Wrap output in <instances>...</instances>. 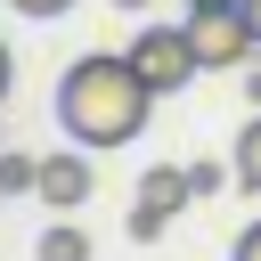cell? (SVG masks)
Segmentation results:
<instances>
[{"mask_svg": "<svg viewBox=\"0 0 261 261\" xmlns=\"http://www.w3.org/2000/svg\"><path fill=\"white\" fill-rule=\"evenodd\" d=\"M33 261H90V237L73 228V212H57V228H41V245H33Z\"/></svg>", "mask_w": 261, "mask_h": 261, "instance_id": "8992f818", "label": "cell"}, {"mask_svg": "<svg viewBox=\"0 0 261 261\" xmlns=\"http://www.w3.org/2000/svg\"><path fill=\"white\" fill-rule=\"evenodd\" d=\"M90 188H98V171H90V147H57V155H41V171H33V196H41L49 212H73V204H90Z\"/></svg>", "mask_w": 261, "mask_h": 261, "instance_id": "5b68a950", "label": "cell"}, {"mask_svg": "<svg viewBox=\"0 0 261 261\" xmlns=\"http://www.w3.org/2000/svg\"><path fill=\"white\" fill-rule=\"evenodd\" d=\"M33 171H41V155H0V196L33 188Z\"/></svg>", "mask_w": 261, "mask_h": 261, "instance_id": "ba28073f", "label": "cell"}, {"mask_svg": "<svg viewBox=\"0 0 261 261\" xmlns=\"http://www.w3.org/2000/svg\"><path fill=\"white\" fill-rule=\"evenodd\" d=\"M188 41H196V65L204 73H245L261 57L253 24H245V0H220V8H188Z\"/></svg>", "mask_w": 261, "mask_h": 261, "instance_id": "7a4b0ae2", "label": "cell"}, {"mask_svg": "<svg viewBox=\"0 0 261 261\" xmlns=\"http://www.w3.org/2000/svg\"><path fill=\"white\" fill-rule=\"evenodd\" d=\"M130 65H139V82H147L155 98H171V90H188V82L204 73L188 24H139V33H130Z\"/></svg>", "mask_w": 261, "mask_h": 261, "instance_id": "3957f363", "label": "cell"}, {"mask_svg": "<svg viewBox=\"0 0 261 261\" xmlns=\"http://www.w3.org/2000/svg\"><path fill=\"white\" fill-rule=\"evenodd\" d=\"M8 82H16V57H8V41H0V106H8Z\"/></svg>", "mask_w": 261, "mask_h": 261, "instance_id": "4fadbf2b", "label": "cell"}, {"mask_svg": "<svg viewBox=\"0 0 261 261\" xmlns=\"http://www.w3.org/2000/svg\"><path fill=\"white\" fill-rule=\"evenodd\" d=\"M237 82H245V106H261V65H245Z\"/></svg>", "mask_w": 261, "mask_h": 261, "instance_id": "7c38bea8", "label": "cell"}, {"mask_svg": "<svg viewBox=\"0 0 261 261\" xmlns=\"http://www.w3.org/2000/svg\"><path fill=\"white\" fill-rule=\"evenodd\" d=\"M228 261H261V220H253V228H245V237L228 245Z\"/></svg>", "mask_w": 261, "mask_h": 261, "instance_id": "8fae6325", "label": "cell"}, {"mask_svg": "<svg viewBox=\"0 0 261 261\" xmlns=\"http://www.w3.org/2000/svg\"><path fill=\"white\" fill-rule=\"evenodd\" d=\"M188 8H220V0H188Z\"/></svg>", "mask_w": 261, "mask_h": 261, "instance_id": "2e32d148", "label": "cell"}, {"mask_svg": "<svg viewBox=\"0 0 261 261\" xmlns=\"http://www.w3.org/2000/svg\"><path fill=\"white\" fill-rule=\"evenodd\" d=\"M245 24H253V41H261V0H245Z\"/></svg>", "mask_w": 261, "mask_h": 261, "instance_id": "5bb4252c", "label": "cell"}, {"mask_svg": "<svg viewBox=\"0 0 261 261\" xmlns=\"http://www.w3.org/2000/svg\"><path fill=\"white\" fill-rule=\"evenodd\" d=\"M188 196H196V188H188V171H179V163H155V171L139 179V204H130V245H155Z\"/></svg>", "mask_w": 261, "mask_h": 261, "instance_id": "277c9868", "label": "cell"}, {"mask_svg": "<svg viewBox=\"0 0 261 261\" xmlns=\"http://www.w3.org/2000/svg\"><path fill=\"white\" fill-rule=\"evenodd\" d=\"M228 171H237V188H253V196H261V106H253V114H245V130H237Z\"/></svg>", "mask_w": 261, "mask_h": 261, "instance_id": "52a82bcc", "label": "cell"}, {"mask_svg": "<svg viewBox=\"0 0 261 261\" xmlns=\"http://www.w3.org/2000/svg\"><path fill=\"white\" fill-rule=\"evenodd\" d=\"M220 179H228V171H220V163H188V188H196V196H212V188H220Z\"/></svg>", "mask_w": 261, "mask_h": 261, "instance_id": "9c48e42d", "label": "cell"}, {"mask_svg": "<svg viewBox=\"0 0 261 261\" xmlns=\"http://www.w3.org/2000/svg\"><path fill=\"white\" fill-rule=\"evenodd\" d=\"M147 114H155V90L139 82L130 49H90V57H73L65 82H57V122H65V139L90 147V155L130 147V139L147 130Z\"/></svg>", "mask_w": 261, "mask_h": 261, "instance_id": "6da1fadb", "label": "cell"}, {"mask_svg": "<svg viewBox=\"0 0 261 261\" xmlns=\"http://www.w3.org/2000/svg\"><path fill=\"white\" fill-rule=\"evenodd\" d=\"M8 8H16V16H65L73 0H8Z\"/></svg>", "mask_w": 261, "mask_h": 261, "instance_id": "30bf717a", "label": "cell"}, {"mask_svg": "<svg viewBox=\"0 0 261 261\" xmlns=\"http://www.w3.org/2000/svg\"><path fill=\"white\" fill-rule=\"evenodd\" d=\"M106 8H155V0H106Z\"/></svg>", "mask_w": 261, "mask_h": 261, "instance_id": "9a60e30c", "label": "cell"}]
</instances>
